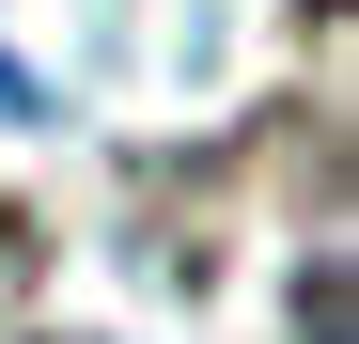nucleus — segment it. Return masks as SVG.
Instances as JSON below:
<instances>
[{"instance_id":"f257e3e1","label":"nucleus","mask_w":359,"mask_h":344,"mask_svg":"<svg viewBox=\"0 0 359 344\" xmlns=\"http://www.w3.org/2000/svg\"><path fill=\"white\" fill-rule=\"evenodd\" d=\"M297 344H344V251L297 266Z\"/></svg>"},{"instance_id":"f03ea898","label":"nucleus","mask_w":359,"mask_h":344,"mask_svg":"<svg viewBox=\"0 0 359 344\" xmlns=\"http://www.w3.org/2000/svg\"><path fill=\"white\" fill-rule=\"evenodd\" d=\"M0 126H47V79L32 63H0Z\"/></svg>"},{"instance_id":"7ed1b4c3","label":"nucleus","mask_w":359,"mask_h":344,"mask_svg":"<svg viewBox=\"0 0 359 344\" xmlns=\"http://www.w3.org/2000/svg\"><path fill=\"white\" fill-rule=\"evenodd\" d=\"M313 16H344V0H313Z\"/></svg>"},{"instance_id":"20e7f679","label":"nucleus","mask_w":359,"mask_h":344,"mask_svg":"<svg viewBox=\"0 0 359 344\" xmlns=\"http://www.w3.org/2000/svg\"><path fill=\"white\" fill-rule=\"evenodd\" d=\"M32 344H63V329H32Z\"/></svg>"}]
</instances>
